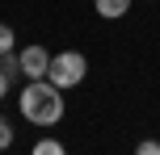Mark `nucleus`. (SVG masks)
<instances>
[{
  "label": "nucleus",
  "mask_w": 160,
  "mask_h": 155,
  "mask_svg": "<svg viewBox=\"0 0 160 155\" xmlns=\"http://www.w3.org/2000/svg\"><path fill=\"white\" fill-rule=\"evenodd\" d=\"M17 109H21V117L30 126H59V117H63V88H55V84L42 75V80H25L21 97H17Z\"/></svg>",
  "instance_id": "obj_1"
},
{
  "label": "nucleus",
  "mask_w": 160,
  "mask_h": 155,
  "mask_svg": "<svg viewBox=\"0 0 160 155\" xmlns=\"http://www.w3.org/2000/svg\"><path fill=\"white\" fill-rule=\"evenodd\" d=\"M84 75H88V59L80 55V50H59V55H51L47 80L55 84V88H76Z\"/></svg>",
  "instance_id": "obj_2"
},
{
  "label": "nucleus",
  "mask_w": 160,
  "mask_h": 155,
  "mask_svg": "<svg viewBox=\"0 0 160 155\" xmlns=\"http://www.w3.org/2000/svg\"><path fill=\"white\" fill-rule=\"evenodd\" d=\"M17 59H21V75H25V80H42V75H47V67H51V50L38 46V42H34V46H25Z\"/></svg>",
  "instance_id": "obj_3"
},
{
  "label": "nucleus",
  "mask_w": 160,
  "mask_h": 155,
  "mask_svg": "<svg viewBox=\"0 0 160 155\" xmlns=\"http://www.w3.org/2000/svg\"><path fill=\"white\" fill-rule=\"evenodd\" d=\"M131 4H135V0H93L97 17H105V21H118V17H127V13H131Z\"/></svg>",
  "instance_id": "obj_4"
},
{
  "label": "nucleus",
  "mask_w": 160,
  "mask_h": 155,
  "mask_svg": "<svg viewBox=\"0 0 160 155\" xmlns=\"http://www.w3.org/2000/svg\"><path fill=\"white\" fill-rule=\"evenodd\" d=\"M34 155H63V143L59 139H38L34 143Z\"/></svg>",
  "instance_id": "obj_5"
},
{
  "label": "nucleus",
  "mask_w": 160,
  "mask_h": 155,
  "mask_svg": "<svg viewBox=\"0 0 160 155\" xmlns=\"http://www.w3.org/2000/svg\"><path fill=\"white\" fill-rule=\"evenodd\" d=\"M17 46V34H13V25H4L0 21V50H13Z\"/></svg>",
  "instance_id": "obj_6"
},
{
  "label": "nucleus",
  "mask_w": 160,
  "mask_h": 155,
  "mask_svg": "<svg viewBox=\"0 0 160 155\" xmlns=\"http://www.w3.org/2000/svg\"><path fill=\"white\" fill-rule=\"evenodd\" d=\"M13 147V126H8V117H0V151Z\"/></svg>",
  "instance_id": "obj_7"
},
{
  "label": "nucleus",
  "mask_w": 160,
  "mask_h": 155,
  "mask_svg": "<svg viewBox=\"0 0 160 155\" xmlns=\"http://www.w3.org/2000/svg\"><path fill=\"white\" fill-rule=\"evenodd\" d=\"M139 155H160V139H143L139 143Z\"/></svg>",
  "instance_id": "obj_8"
},
{
  "label": "nucleus",
  "mask_w": 160,
  "mask_h": 155,
  "mask_svg": "<svg viewBox=\"0 0 160 155\" xmlns=\"http://www.w3.org/2000/svg\"><path fill=\"white\" fill-rule=\"evenodd\" d=\"M8 92H13V80H8V75H4V71H0V101H4V97H8Z\"/></svg>",
  "instance_id": "obj_9"
}]
</instances>
